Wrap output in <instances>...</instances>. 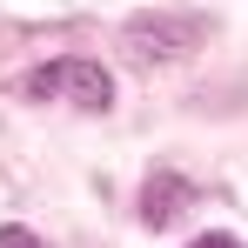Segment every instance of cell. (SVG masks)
Masks as SVG:
<instances>
[{"mask_svg":"<svg viewBox=\"0 0 248 248\" xmlns=\"http://www.w3.org/2000/svg\"><path fill=\"white\" fill-rule=\"evenodd\" d=\"M121 41H127V54L141 67H168V61H188L208 41V20L202 14H181V7H155V14H134L127 20Z\"/></svg>","mask_w":248,"mask_h":248,"instance_id":"1","label":"cell"},{"mask_svg":"<svg viewBox=\"0 0 248 248\" xmlns=\"http://www.w3.org/2000/svg\"><path fill=\"white\" fill-rule=\"evenodd\" d=\"M27 94L34 101H74V108H87V114H101L108 101H114V81H108V67L101 61H47V67H34L27 74Z\"/></svg>","mask_w":248,"mask_h":248,"instance_id":"2","label":"cell"},{"mask_svg":"<svg viewBox=\"0 0 248 248\" xmlns=\"http://www.w3.org/2000/svg\"><path fill=\"white\" fill-rule=\"evenodd\" d=\"M188 202H195V188H188L181 174L155 168V174H148V188H141V221H148V228H168V221H174Z\"/></svg>","mask_w":248,"mask_h":248,"instance_id":"3","label":"cell"},{"mask_svg":"<svg viewBox=\"0 0 248 248\" xmlns=\"http://www.w3.org/2000/svg\"><path fill=\"white\" fill-rule=\"evenodd\" d=\"M188 248H242V242H235V235H195Z\"/></svg>","mask_w":248,"mask_h":248,"instance_id":"5","label":"cell"},{"mask_svg":"<svg viewBox=\"0 0 248 248\" xmlns=\"http://www.w3.org/2000/svg\"><path fill=\"white\" fill-rule=\"evenodd\" d=\"M0 248H47L41 235H27V228H0Z\"/></svg>","mask_w":248,"mask_h":248,"instance_id":"4","label":"cell"}]
</instances>
